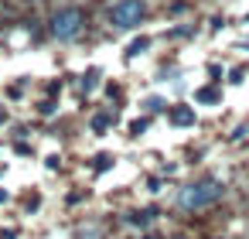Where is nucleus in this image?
Here are the masks:
<instances>
[{
	"mask_svg": "<svg viewBox=\"0 0 249 239\" xmlns=\"http://www.w3.org/2000/svg\"><path fill=\"white\" fill-rule=\"evenodd\" d=\"M143 106H147L150 113H157V110H164V99H157V96H150V99H147Z\"/></svg>",
	"mask_w": 249,
	"mask_h": 239,
	"instance_id": "10",
	"label": "nucleus"
},
{
	"mask_svg": "<svg viewBox=\"0 0 249 239\" xmlns=\"http://www.w3.org/2000/svg\"><path fill=\"white\" fill-rule=\"evenodd\" d=\"M147 48H150V38H147V35H143V38H133V41L126 45V58H137V55H143Z\"/></svg>",
	"mask_w": 249,
	"mask_h": 239,
	"instance_id": "6",
	"label": "nucleus"
},
{
	"mask_svg": "<svg viewBox=\"0 0 249 239\" xmlns=\"http://www.w3.org/2000/svg\"><path fill=\"white\" fill-rule=\"evenodd\" d=\"M113 120H116L113 113H96V116H92V130H96V133H106V130L113 127Z\"/></svg>",
	"mask_w": 249,
	"mask_h": 239,
	"instance_id": "7",
	"label": "nucleus"
},
{
	"mask_svg": "<svg viewBox=\"0 0 249 239\" xmlns=\"http://www.w3.org/2000/svg\"><path fill=\"white\" fill-rule=\"evenodd\" d=\"M174 239H184V236H174Z\"/></svg>",
	"mask_w": 249,
	"mask_h": 239,
	"instance_id": "14",
	"label": "nucleus"
},
{
	"mask_svg": "<svg viewBox=\"0 0 249 239\" xmlns=\"http://www.w3.org/2000/svg\"><path fill=\"white\" fill-rule=\"evenodd\" d=\"M246 24H249V14H246Z\"/></svg>",
	"mask_w": 249,
	"mask_h": 239,
	"instance_id": "13",
	"label": "nucleus"
},
{
	"mask_svg": "<svg viewBox=\"0 0 249 239\" xmlns=\"http://www.w3.org/2000/svg\"><path fill=\"white\" fill-rule=\"evenodd\" d=\"M218 198H222V181H215V178H198V181H191V184H184V188L178 191V205L188 208V212L208 208V205H215Z\"/></svg>",
	"mask_w": 249,
	"mask_h": 239,
	"instance_id": "1",
	"label": "nucleus"
},
{
	"mask_svg": "<svg viewBox=\"0 0 249 239\" xmlns=\"http://www.w3.org/2000/svg\"><path fill=\"white\" fill-rule=\"evenodd\" d=\"M222 99V92L215 89V86H201L198 92H195V103H201V106H212V103H218Z\"/></svg>",
	"mask_w": 249,
	"mask_h": 239,
	"instance_id": "5",
	"label": "nucleus"
},
{
	"mask_svg": "<svg viewBox=\"0 0 249 239\" xmlns=\"http://www.w3.org/2000/svg\"><path fill=\"white\" fill-rule=\"evenodd\" d=\"M167 120H171L174 127H195V106L178 103V106H171V110H167Z\"/></svg>",
	"mask_w": 249,
	"mask_h": 239,
	"instance_id": "4",
	"label": "nucleus"
},
{
	"mask_svg": "<svg viewBox=\"0 0 249 239\" xmlns=\"http://www.w3.org/2000/svg\"><path fill=\"white\" fill-rule=\"evenodd\" d=\"M99 86V69H89L86 75H82V92H92Z\"/></svg>",
	"mask_w": 249,
	"mask_h": 239,
	"instance_id": "8",
	"label": "nucleus"
},
{
	"mask_svg": "<svg viewBox=\"0 0 249 239\" xmlns=\"http://www.w3.org/2000/svg\"><path fill=\"white\" fill-rule=\"evenodd\" d=\"M79 31H82V11L65 7V11H58V14L52 18V35H55V41H75Z\"/></svg>",
	"mask_w": 249,
	"mask_h": 239,
	"instance_id": "3",
	"label": "nucleus"
},
{
	"mask_svg": "<svg viewBox=\"0 0 249 239\" xmlns=\"http://www.w3.org/2000/svg\"><path fill=\"white\" fill-rule=\"evenodd\" d=\"M150 219H154V212H140V215H137V219H133V222H137V225H147V222H150Z\"/></svg>",
	"mask_w": 249,
	"mask_h": 239,
	"instance_id": "11",
	"label": "nucleus"
},
{
	"mask_svg": "<svg viewBox=\"0 0 249 239\" xmlns=\"http://www.w3.org/2000/svg\"><path fill=\"white\" fill-rule=\"evenodd\" d=\"M143 239H157V236H143Z\"/></svg>",
	"mask_w": 249,
	"mask_h": 239,
	"instance_id": "12",
	"label": "nucleus"
},
{
	"mask_svg": "<svg viewBox=\"0 0 249 239\" xmlns=\"http://www.w3.org/2000/svg\"><path fill=\"white\" fill-rule=\"evenodd\" d=\"M143 18H147V4H143V0H116V4L109 7V21H113V28H120V31L140 28Z\"/></svg>",
	"mask_w": 249,
	"mask_h": 239,
	"instance_id": "2",
	"label": "nucleus"
},
{
	"mask_svg": "<svg viewBox=\"0 0 249 239\" xmlns=\"http://www.w3.org/2000/svg\"><path fill=\"white\" fill-rule=\"evenodd\" d=\"M143 130H147V120H133L130 123V137H140Z\"/></svg>",
	"mask_w": 249,
	"mask_h": 239,
	"instance_id": "9",
	"label": "nucleus"
}]
</instances>
